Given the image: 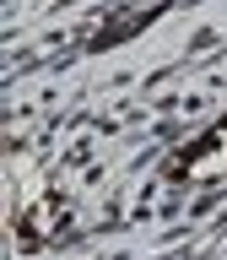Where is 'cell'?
Returning a JSON list of instances; mask_svg holds the SVG:
<instances>
[{"instance_id":"6da1fadb","label":"cell","mask_w":227,"mask_h":260,"mask_svg":"<svg viewBox=\"0 0 227 260\" xmlns=\"http://www.w3.org/2000/svg\"><path fill=\"white\" fill-rule=\"evenodd\" d=\"M173 174L184 179V184H216V179H227V119H222V125H211L195 146L178 152V157H173Z\"/></svg>"}]
</instances>
